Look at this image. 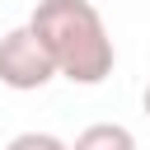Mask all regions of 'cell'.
<instances>
[{"label":"cell","mask_w":150,"mask_h":150,"mask_svg":"<svg viewBox=\"0 0 150 150\" xmlns=\"http://www.w3.org/2000/svg\"><path fill=\"white\" fill-rule=\"evenodd\" d=\"M28 28L47 47L56 75H66L70 84H103L117 66V47L94 0H38Z\"/></svg>","instance_id":"6da1fadb"},{"label":"cell","mask_w":150,"mask_h":150,"mask_svg":"<svg viewBox=\"0 0 150 150\" xmlns=\"http://www.w3.org/2000/svg\"><path fill=\"white\" fill-rule=\"evenodd\" d=\"M141 108H145V117H150V84H145V94H141Z\"/></svg>","instance_id":"5b68a950"},{"label":"cell","mask_w":150,"mask_h":150,"mask_svg":"<svg viewBox=\"0 0 150 150\" xmlns=\"http://www.w3.org/2000/svg\"><path fill=\"white\" fill-rule=\"evenodd\" d=\"M5 150H70L61 136H52V131H19Z\"/></svg>","instance_id":"277c9868"},{"label":"cell","mask_w":150,"mask_h":150,"mask_svg":"<svg viewBox=\"0 0 150 150\" xmlns=\"http://www.w3.org/2000/svg\"><path fill=\"white\" fill-rule=\"evenodd\" d=\"M70 150H136V136L122 122H89Z\"/></svg>","instance_id":"3957f363"},{"label":"cell","mask_w":150,"mask_h":150,"mask_svg":"<svg viewBox=\"0 0 150 150\" xmlns=\"http://www.w3.org/2000/svg\"><path fill=\"white\" fill-rule=\"evenodd\" d=\"M52 80H56V66H52L47 47L38 42V33L28 23L9 28L0 38V84L19 89V94H33V89H47Z\"/></svg>","instance_id":"7a4b0ae2"}]
</instances>
